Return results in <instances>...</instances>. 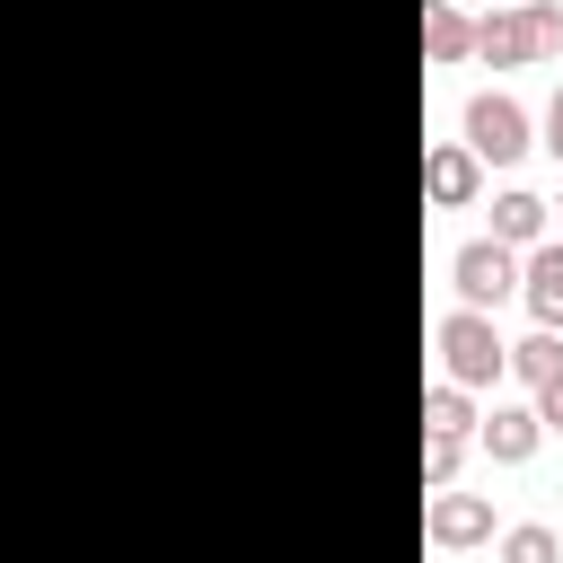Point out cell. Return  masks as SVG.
Wrapping results in <instances>:
<instances>
[{
  "mask_svg": "<svg viewBox=\"0 0 563 563\" xmlns=\"http://www.w3.org/2000/svg\"><path fill=\"white\" fill-rule=\"evenodd\" d=\"M554 53H563V9H554V0H501V9L475 26V62H493V70L554 62Z\"/></svg>",
  "mask_w": 563,
  "mask_h": 563,
  "instance_id": "obj_1",
  "label": "cell"
},
{
  "mask_svg": "<svg viewBox=\"0 0 563 563\" xmlns=\"http://www.w3.org/2000/svg\"><path fill=\"white\" fill-rule=\"evenodd\" d=\"M431 343H440V361H449V387H493V378H510V343L493 334L484 308H449V317L431 325Z\"/></svg>",
  "mask_w": 563,
  "mask_h": 563,
  "instance_id": "obj_2",
  "label": "cell"
},
{
  "mask_svg": "<svg viewBox=\"0 0 563 563\" xmlns=\"http://www.w3.org/2000/svg\"><path fill=\"white\" fill-rule=\"evenodd\" d=\"M449 282H457V308H501L510 290H519V255L501 246V238H475V246H457L449 255Z\"/></svg>",
  "mask_w": 563,
  "mask_h": 563,
  "instance_id": "obj_3",
  "label": "cell"
},
{
  "mask_svg": "<svg viewBox=\"0 0 563 563\" xmlns=\"http://www.w3.org/2000/svg\"><path fill=\"white\" fill-rule=\"evenodd\" d=\"M466 150L493 158V167H510V158L528 150V114H519V97H501V88L466 97Z\"/></svg>",
  "mask_w": 563,
  "mask_h": 563,
  "instance_id": "obj_4",
  "label": "cell"
},
{
  "mask_svg": "<svg viewBox=\"0 0 563 563\" xmlns=\"http://www.w3.org/2000/svg\"><path fill=\"white\" fill-rule=\"evenodd\" d=\"M422 537H431L440 554H466V545H484V537H493V501H484V493H449V484H440V501L422 510Z\"/></svg>",
  "mask_w": 563,
  "mask_h": 563,
  "instance_id": "obj_5",
  "label": "cell"
},
{
  "mask_svg": "<svg viewBox=\"0 0 563 563\" xmlns=\"http://www.w3.org/2000/svg\"><path fill=\"white\" fill-rule=\"evenodd\" d=\"M519 299H528L537 325L563 334V238H537V246H528V264H519Z\"/></svg>",
  "mask_w": 563,
  "mask_h": 563,
  "instance_id": "obj_6",
  "label": "cell"
},
{
  "mask_svg": "<svg viewBox=\"0 0 563 563\" xmlns=\"http://www.w3.org/2000/svg\"><path fill=\"white\" fill-rule=\"evenodd\" d=\"M475 185H484V158H475L466 141H440V150L422 158V194H431V202L457 211V202H475Z\"/></svg>",
  "mask_w": 563,
  "mask_h": 563,
  "instance_id": "obj_7",
  "label": "cell"
},
{
  "mask_svg": "<svg viewBox=\"0 0 563 563\" xmlns=\"http://www.w3.org/2000/svg\"><path fill=\"white\" fill-rule=\"evenodd\" d=\"M537 440H545L537 405H493V422H484V449H493V466H528V457H537Z\"/></svg>",
  "mask_w": 563,
  "mask_h": 563,
  "instance_id": "obj_8",
  "label": "cell"
},
{
  "mask_svg": "<svg viewBox=\"0 0 563 563\" xmlns=\"http://www.w3.org/2000/svg\"><path fill=\"white\" fill-rule=\"evenodd\" d=\"M422 53H431V62H466V53H475V26H466L449 0H422Z\"/></svg>",
  "mask_w": 563,
  "mask_h": 563,
  "instance_id": "obj_9",
  "label": "cell"
},
{
  "mask_svg": "<svg viewBox=\"0 0 563 563\" xmlns=\"http://www.w3.org/2000/svg\"><path fill=\"white\" fill-rule=\"evenodd\" d=\"M493 238H501V246H537V238H545V202L510 185V194L493 202Z\"/></svg>",
  "mask_w": 563,
  "mask_h": 563,
  "instance_id": "obj_10",
  "label": "cell"
},
{
  "mask_svg": "<svg viewBox=\"0 0 563 563\" xmlns=\"http://www.w3.org/2000/svg\"><path fill=\"white\" fill-rule=\"evenodd\" d=\"M510 378H528V387H545V378H563V334H554V325H537V334H519V343H510Z\"/></svg>",
  "mask_w": 563,
  "mask_h": 563,
  "instance_id": "obj_11",
  "label": "cell"
},
{
  "mask_svg": "<svg viewBox=\"0 0 563 563\" xmlns=\"http://www.w3.org/2000/svg\"><path fill=\"white\" fill-rule=\"evenodd\" d=\"M501 563H563V537L545 519H519V528H501Z\"/></svg>",
  "mask_w": 563,
  "mask_h": 563,
  "instance_id": "obj_12",
  "label": "cell"
},
{
  "mask_svg": "<svg viewBox=\"0 0 563 563\" xmlns=\"http://www.w3.org/2000/svg\"><path fill=\"white\" fill-rule=\"evenodd\" d=\"M422 431H457V440H466V431H475L466 387H431V396H422Z\"/></svg>",
  "mask_w": 563,
  "mask_h": 563,
  "instance_id": "obj_13",
  "label": "cell"
},
{
  "mask_svg": "<svg viewBox=\"0 0 563 563\" xmlns=\"http://www.w3.org/2000/svg\"><path fill=\"white\" fill-rule=\"evenodd\" d=\"M457 457H466V440L457 431H422V484L440 493V484H457Z\"/></svg>",
  "mask_w": 563,
  "mask_h": 563,
  "instance_id": "obj_14",
  "label": "cell"
},
{
  "mask_svg": "<svg viewBox=\"0 0 563 563\" xmlns=\"http://www.w3.org/2000/svg\"><path fill=\"white\" fill-rule=\"evenodd\" d=\"M537 422H545V431H563V378H545V387H537Z\"/></svg>",
  "mask_w": 563,
  "mask_h": 563,
  "instance_id": "obj_15",
  "label": "cell"
},
{
  "mask_svg": "<svg viewBox=\"0 0 563 563\" xmlns=\"http://www.w3.org/2000/svg\"><path fill=\"white\" fill-rule=\"evenodd\" d=\"M545 150H554V167H563V88H554V106H545Z\"/></svg>",
  "mask_w": 563,
  "mask_h": 563,
  "instance_id": "obj_16",
  "label": "cell"
},
{
  "mask_svg": "<svg viewBox=\"0 0 563 563\" xmlns=\"http://www.w3.org/2000/svg\"><path fill=\"white\" fill-rule=\"evenodd\" d=\"M545 211H563V202H545Z\"/></svg>",
  "mask_w": 563,
  "mask_h": 563,
  "instance_id": "obj_17",
  "label": "cell"
},
{
  "mask_svg": "<svg viewBox=\"0 0 563 563\" xmlns=\"http://www.w3.org/2000/svg\"><path fill=\"white\" fill-rule=\"evenodd\" d=\"M493 9H501V0H493Z\"/></svg>",
  "mask_w": 563,
  "mask_h": 563,
  "instance_id": "obj_18",
  "label": "cell"
}]
</instances>
